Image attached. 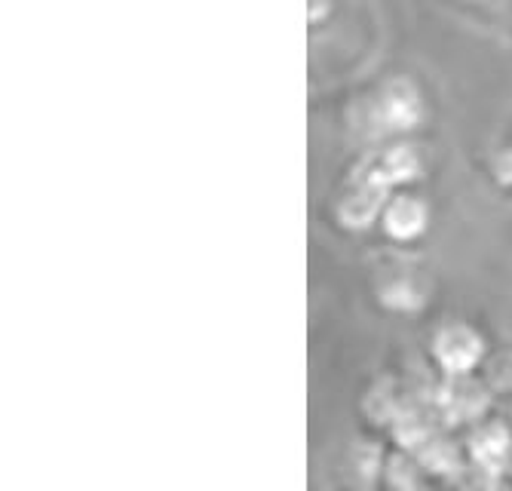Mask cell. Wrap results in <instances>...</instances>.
Wrapping results in <instances>:
<instances>
[{"label":"cell","instance_id":"obj_1","mask_svg":"<svg viewBox=\"0 0 512 491\" xmlns=\"http://www.w3.org/2000/svg\"><path fill=\"white\" fill-rule=\"evenodd\" d=\"M436 356L448 372H470L482 356V341L476 332L454 326L436 338Z\"/></svg>","mask_w":512,"mask_h":491},{"label":"cell","instance_id":"obj_2","mask_svg":"<svg viewBox=\"0 0 512 491\" xmlns=\"http://www.w3.org/2000/svg\"><path fill=\"white\" fill-rule=\"evenodd\" d=\"M384 228L396 240H414L427 228V209L421 200L414 197H399L387 206L384 212Z\"/></svg>","mask_w":512,"mask_h":491},{"label":"cell","instance_id":"obj_3","mask_svg":"<svg viewBox=\"0 0 512 491\" xmlns=\"http://www.w3.org/2000/svg\"><path fill=\"white\" fill-rule=\"evenodd\" d=\"M381 120L390 126V129H411L417 120H421V99H417L414 89L405 83H396L384 93V102H381Z\"/></svg>","mask_w":512,"mask_h":491},{"label":"cell","instance_id":"obj_4","mask_svg":"<svg viewBox=\"0 0 512 491\" xmlns=\"http://www.w3.org/2000/svg\"><path fill=\"white\" fill-rule=\"evenodd\" d=\"M378 169L390 185H399V182H411V178L417 175V169H421V163H417L411 148H396L384 157V163Z\"/></svg>","mask_w":512,"mask_h":491},{"label":"cell","instance_id":"obj_5","mask_svg":"<svg viewBox=\"0 0 512 491\" xmlns=\"http://www.w3.org/2000/svg\"><path fill=\"white\" fill-rule=\"evenodd\" d=\"M506 449H509V436H506L500 427H491V430H485V433L476 439V458L485 461L488 467L500 464V458L506 455Z\"/></svg>","mask_w":512,"mask_h":491}]
</instances>
